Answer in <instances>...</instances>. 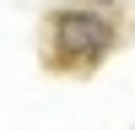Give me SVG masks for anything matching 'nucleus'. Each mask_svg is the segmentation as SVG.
Returning a JSON list of instances; mask_svg holds the SVG:
<instances>
[{"instance_id": "obj_2", "label": "nucleus", "mask_w": 135, "mask_h": 130, "mask_svg": "<svg viewBox=\"0 0 135 130\" xmlns=\"http://www.w3.org/2000/svg\"><path fill=\"white\" fill-rule=\"evenodd\" d=\"M97 6H108V0H97Z\"/></svg>"}, {"instance_id": "obj_1", "label": "nucleus", "mask_w": 135, "mask_h": 130, "mask_svg": "<svg viewBox=\"0 0 135 130\" xmlns=\"http://www.w3.org/2000/svg\"><path fill=\"white\" fill-rule=\"evenodd\" d=\"M54 49L65 54V60H103L108 49H114V27H108L97 11H60L54 16Z\"/></svg>"}]
</instances>
